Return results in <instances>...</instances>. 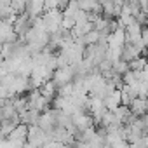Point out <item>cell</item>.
I'll list each match as a JSON object with an SVG mask.
<instances>
[{
    "label": "cell",
    "instance_id": "obj_1",
    "mask_svg": "<svg viewBox=\"0 0 148 148\" xmlns=\"http://www.w3.org/2000/svg\"><path fill=\"white\" fill-rule=\"evenodd\" d=\"M42 23L45 26V32L51 35L54 32H58L63 25V12L59 9H49V11H44L42 14Z\"/></svg>",
    "mask_w": 148,
    "mask_h": 148
},
{
    "label": "cell",
    "instance_id": "obj_2",
    "mask_svg": "<svg viewBox=\"0 0 148 148\" xmlns=\"http://www.w3.org/2000/svg\"><path fill=\"white\" fill-rule=\"evenodd\" d=\"M33 21H35V18H33L30 12H26V11L19 12V14L16 16V21H14V25H12V28H14L16 35H18L19 38H25V35H26V33L32 30V26H33Z\"/></svg>",
    "mask_w": 148,
    "mask_h": 148
},
{
    "label": "cell",
    "instance_id": "obj_3",
    "mask_svg": "<svg viewBox=\"0 0 148 148\" xmlns=\"http://www.w3.org/2000/svg\"><path fill=\"white\" fill-rule=\"evenodd\" d=\"M26 141L32 143L37 148H42V146H45L51 141V136L44 129H40L38 125H30L28 127V138H26Z\"/></svg>",
    "mask_w": 148,
    "mask_h": 148
},
{
    "label": "cell",
    "instance_id": "obj_4",
    "mask_svg": "<svg viewBox=\"0 0 148 148\" xmlns=\"http://www.w3.org/2000/svg\"><path fill=\"white\" fill-rule=\"evenodd\" d=\"M26 101H28V108L30 110H35V112H45L47 108H49V101L40 94V91L38 89H32V91H28V96H26Z\"/></svg>",
    "mask_w": 148,
    "mask_h": 148
},
{
    "label": "cell",
    "instance_id": "obj_5",
    "mask_svg": "<svg viewBox=\"0 0 148 148\" xmlns=\"http://www.w3.org/2000/svg\"><path fill=\"white\" fill-rule=\"evenodd\" d=\"M52 80L56 82V86H64V84H70L75 80V71H73V66L68 64V66H61V68H56L52 71Z\"/></svg>",
    "mask_w": 148,
    "mask_h": 148
},
{
    "label": "cell",
    "instance_id": "obj_6",
    "mask_svg": "<svg viewBox=\"0 0 148 148\" xmlns=\"http://www.w3.org/2000/svg\"><path fill=\"white\" fill-rule=\"evenodd\" d=\"M71 122H73V125H75L77 131H86L89 127H94V120H92L91 113H87V112H77V113H73L71 115Z\"/></svg>",
    "mask_w": 148,
    "mask_h": 148
},
{
    "label": "cell",
    "instance_id": "obj_7",
    "mask_svg": "<svg viewBox=\"0 0 148 148\" xmlns=\"http://www.w3.org/2000/svg\"><path fill=\"white\" fill-rule=\"evenodd\" d=\"M129 110L134 117H141L148 113V98H134L129 105Z\"/></svg>",
    "mask_w": 148,
    "mask_h": 148
},
{
    "label": "cell",
    "instance_id": "obj_8",
    "mask_svg": "<svg viewBox=\"0 0 148 148\" xmlns=\"http://www.w3.org/2000/svg\"><path fill=\"white\" fill-rule=\"evenodd\" d=\"M38 91H40V94L49 101V103H52V99L58 96V86H56V82L51 79V80H47L42 87H38Z\"/></svg>",
    "mask_w": 148,
    "mask_h": 148
},
{
    "label": "cell",
    "instance_id": "obj_9",
    "mask_svg": "<svg viewBox=\"0 0 148 148\" xmlns=\"http://www.w3.org/2000/svg\"><path fill=\"white\" fill-rule=\"evenodd\" d=\"M38 119H40V112H35V110H30L26 108L23 113H19V122L25 124V125H37L38 124Z\"/></svg>",
    "mask_w": 148,
    "mask_h": 148
},
{
    "label": "cell",
    "instance_id": "obj_10",
    "mask_svg": "<svg viewBox=\"0 0 148 148\" xmlns=\"http://www.w3.org/2000/svg\"><path fill=\"white\" fill-rule=\"evenodd\" d=\"M26 12H30L33 18L40 16L45 11V0H28L26 2Z\"/></svg>",
    "mask_w": 148,
    "mask_h": 148
},
{
    "label": "cell",
    "instance_id": "obj_11",
    "mask_svg": "<svg viewBox=\"0 0 148 148\" xmlns=\"http://www.w3.org/2000/svg\"><path fill=\"white\" fill-rule=\"evenodd\" d=\"M103 103H105L106 110H112V112H113L117 106H120V105H122V101H120V91H119V89H115L113 92L106 94V96L103 98Z\"/></svg>",
    "mask_w": 148,
    "mask_h": 148
},
{
    "label": "cell",
    "instance_id": "obj_12",
    "mask_svg": "<svg viewBox=\"0 0 148 148\" xmlns=\"http://www.w3.org/2000/svg\"><path fill=\"white\" fill-rule=\"evenodd\" d=\"M18 115H19V113L14 110V106H12L11 99H5V103L0 106V122L9 120V119H14V117H18Z\"/></svg>",
    "mask_w": 148,
    "mask_h": 148
},
{
    "label": "cell",
    "instance_id": "obj_13",
    "mask_svg": "<svg viewBox=\"0 0 148 148\" xmlns=\"http://www.w3.org/2000/svg\"><path fill=\"white\" fill-rule=\"evenodd\" d=\"M148 66V59L146 58H136V59H132L131 63H129V70H134V71H143L145 68Z\"/></svg>",
    "mask_w": 148,
    "mask_h": 148
},
{
    "label": "cell",
    "instance_id": "obj_14",
    "mask_svg": "<svg viewBox=\"0 0 148 148\" xmlns=\"http://www.w3.org/2000/svg\"><path fill=\"white\" fill-rule=\"evenodd\" d=\"M113 113L117 115V119L120 120V124H124V122L131 117V110H129V106H124V105L117 106V108L113 110Z\"/></svg>",
    "mask_w": 148,
    "mask_h": 148
},
{
    "label": "cell",
    "instance_id": "obj_15",
    "mask_svg": "<svg viewBox=\"0 0 148 148\" xmlns=\"http://www.w3.org/2000/svg\"><path fill=\"white\" fill-rule=\"evenodd\" d=\"M127 70H129V63H125V61H122V59H119V61L113 63V71L119 73V75H124Z\"/></svg>",
    "mask_w": 148,
    "mask_h": 148
},
{
    "label": "cell",
    "instance_id": "obj_16",
    "mask_svg": "<svg viewBox=\"0 0 148 148\" xmlns=\"http://www.w3.org/2000/svg\"><path fill=\"white\" fill-rule=\"evenodd\" d=\"M110 146H112V148H131V143H129L127 139H119V141L112 143Z\"/></svg>",
    "mask_w": 148,
    "mask_h": 148
},
{
    "label": "cell",
    "instance_id": "obj_17",
    "mask_svg": "<svg viewBox=\"0 0 148 148\" xmlns=\"http://www.w3.org/2000/svg\"><path fill=\"white\" fill-rule=\"evenodd\" d=\"M141 40H143V44H145V47H148V26L141 30Z\"/></svg>",
    "mask_w": 148,
    "mask_h": 148
},
{
    "label": "cell",
    "instance_id": "obj_18",
    "mask_svg": "<svg viewBox=\"0 0 148 148\" xmlns=\"http://www.w3.org/2000/svg\"><path fill=\"white\" fill-rule=\"evenodd\" d=\"M21 148H37V146H33L32 143H28V141H26V143H25V145H23Z\"/></svg>",
    "mask_w": 148,
    "mask_h": 148
},
{
    "label": "cell",
    "instance_id": "obj_19",
    "mask_svg": "<svg viewBox=\"0 0 148 148\" xmlns=\"http://www.w3.org/2000/svg\"><path fill=\"white\" fill-rule=\"evenodd\" d=\"M143 52H145V54H146V56H145V58H146V59H148V47H145V51H143Z\"/></svg>",
    "mask_w": 148,
    "mask_h": 148
},
{
    "label": "cell",
    "instance_id": "obj_20",
    "mask_svg": "<svg viewBox=\"0 0 148 148\" xmlns=\"http://www.w3.org/2000/svg\"><path fill=\"white\" fill-rule=\"evenodd\" d=\"M4 103H5V99H2V98H0V106H2Z\"/></svg>",
    "mask_w": 148,
    "mask_h": 148
}]
</instances>
